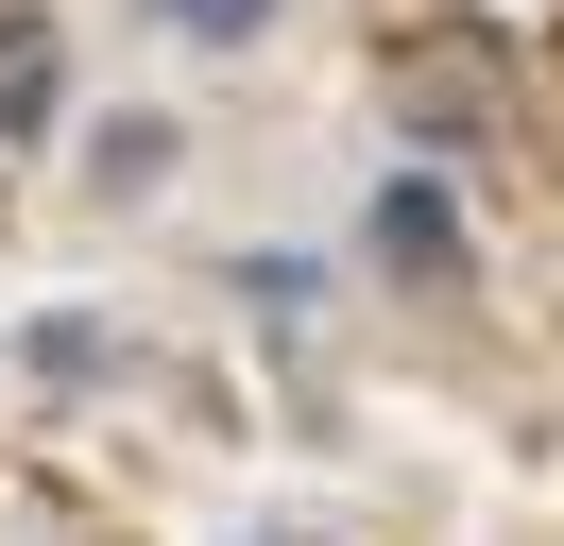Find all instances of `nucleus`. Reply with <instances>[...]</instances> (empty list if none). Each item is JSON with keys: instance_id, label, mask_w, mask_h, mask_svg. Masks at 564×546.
<instances>
[{"instance_id": "f257e3e1", "label": "nucleus", "mask_w": 564, "mask_h": 546, "mask_svg": "<svg viewBox=\"0 0 564 546\" xmlns=\"http://www.w3.org/2000/svg\"><path fill=\"white\" fill-rule=\"evenodd\" d=\"M377 86H393V120H411V136H496V120H513L496 52H445V34H411V52H393Z\"/></svg>"}, {"instance_id": "f03ea898", "label": "nucleus", "mask_w": 564, "mask_h": 546, "mask_svg": "<svg viewBox=\"0 0 564 546\" xmlns=\"http://www.w3.org/2000/svg\"><path fill=\"white\" fill-rule=\"evenodd\" d=\"M377 256H393V273H462V222H445L427 188H393V205H377Z\"/></svg>"}, {"instance_id": "7ed1b4c3", "label": "nucleus", "mask_w": 564, "mask_h": 546, "mask_svg": "<svg viewBox=\"0 0 564 546\" xmlns=\"http://www.w3.org/2000/svg\"><path fill=\"white\" fill-rule=\"evenodd\" d=\"M86 171H104V188H154V171H172V120H104V136H86Z\"/></svg>"}, {"instance_id": "20e7f679", "label": "nucleus", "mask_w": 564, "mask_h": 546, "mask_svg": "<svg viewBox=\"0 0 564 546\" xmlns=\"http://www.w3.org/2000/svg\"><path fill=\"white\" fill-rule=\"evenodd\" d=\"M0 120H52V52H35L18 18H0Z\"/></svg>"}, {"instance_id": "39448f33", "label": "nucleus", "mask_w": 564, "mask_h": 546, "mask_svg": "<svg viewBox=\"0 0 564 546\" xmlns=\"http://www.w3.org/2000/svg\"><path fill=\"white\" fill-rule=\"evenodd\" d=\"M172 34H206V52H240V34H274V0H172Z\"/></svg>"}, {"instance_id": "423d86ee", "label": "nucleus", "mask_w": 564, "mask_h": 546, "mask_svg": "<svg viewBox=\"0 0 564 546\" xmlns=\"http://www.w3.org/2000/svg\"><path fill=\"white\" fill-rule=\"evenodd\" d=\"M257 546H308V529H257Z\"/></svg>"}]
</instances>
